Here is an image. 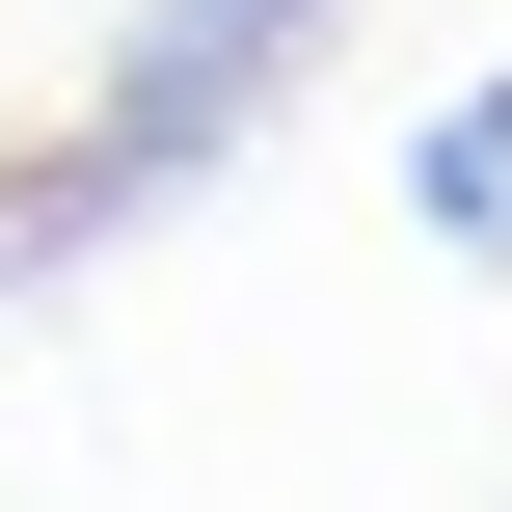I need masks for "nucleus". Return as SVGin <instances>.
Listing matches in <instances>:
<instances>
[{"label":"nucleus","instance_id":"nucleus-1","mask_svg":"<svg viewBox=\"0 0 512 512\" xmlns=\"http://www.w3.org/2000/svg\"><path fill=\"white\" fill-rule=\"evenodd\" d=\"M297 54H324V0H135V27H108V81H81V135L0 189V297H27V270H81V243H135L162 189H216V162L297 108Z\"/></svg>","mask_w":512,"mask_h":512},{"label":"nucleus","instance_id":"nucleus-2","mask_svg":"<svg viewBox=\"0 0 512 512\" xmlns=\"http://www.w3.org/2000/svg\"><path fill=\"white\" fill-rule=\"evenodd\" d=\"M405 216H432V270H512V81H459L405 135Z\"/></svg>","mask_w":512,"mask_h":512}]
</instances>
